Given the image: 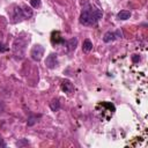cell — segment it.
Segmentation results:
<instances>
[{
	"instance_id": "obj_1",
	"label": "cell",
	"mask_w": 148,
	"mask_h": 148,
	"mask_svg": "<svg viewBox=\"0 0 148 148\" xmlns=\"http://www.w3.org/2000/svg\"><path fill=\"white\" fill-rule=\"evenodd\" d=\"M103 16L102 10L99 9H94V8H88L84 9L81 15H80V23L83 25H94L96 24Z\"/></svg>"
},
{
	"instance_id": "obj_2",
	"label": "cell",
	"mask_w": 148,
	"mask_h": 148,
	"mask_svg": "<svg viewBox=\"0 0 148 148\" xmlns=\"http://www.w3.org/2000/svg\"><path fill=\"white\" fill-rule=\"evenodd\" d=\"M25 44H27V42L22 38H16L13 44V52L20 59L23 58V56L25 53Z\"/></svg>"
},
{
	"instance_id": "obj_3",
	"label": "cell",
	"mask_w": 148,
	"mask_h": 148,
	"mask_svg": "<svg viewBox=\"0 0 148 148\" xmlns=\"http://www.w3.org/2000/svg\"><path fill=\"white\" fill-rule=\"evenodd\" d=\"M43 54H44V47H43L42 45H39V44L34 45V47H32L31 51H30V56H31V58H32L35 61H39V60L42 59Z\"/></svg>"
},
{
	"instance_id": "obj_4",
	"label": "cell",
	"mask_w": 148,
	"mask_h": 148,
	"mask_svg": "<svg viewBox=\"0 0 148 148\" xmlns=\"http://www.w3.org/2000/svg\"><path fill=\"white\" fill-rule=\"evenodd\" d=\"M12 18H13V22H20L22 20H24V14H23V10L21 7H15L12 12Z\"/></svg>"
},
{
	"instance_id": "obj_5",
	"label": "cell",
	"mask_w": 148,
	"mask_h": 148,
	"mask_svg": "<svg viewBox=\"0 0 148 148\" xmlns=\"http://www.w3.org/2000/svg\"><path fill=\"white\" fill-rule=\"evenodd\" d=\"M45 65L46 67L49 68H54L57 67L58 65V57H57V53H50L45 60Z\"/></svg>"
},
{
	"instance_id": "obj_6",
	"label": "cell",
	"mask_w": 148,
	"mask_h": 148,
	"mask_svg": "<svg viewBox=\"0 0 148 148\" xmlns=\"http://www.w3.org/2000/svg\"><path fill=\"white\" fill-rule=\"evenodd\" d=\"M61 89H62V91H65L67 94L74 92V86L69 80H64L61 82Z\"/></svg>"
},
{
	"instance_id": "obj_7",
	"label": "cell",
	"mask_w": 148,
	"mask_h": 148,
	"mask_svg": "<svg viewBox=\"0 0 148 148\" xmlns=\"http://www.w3.org/2000/svg\"><path fill=\"white\" fill-rule=\"evenodd\" d=\"M119 34H121V32H119V31H117V32H113V31H108V32H105L104 34V36H103V40L105 42V43H110V42H113L117 37H118V35Z\"/></svg>"
},
{
	"instance_id": "obj_8",
	"label": "cell",
	"mask_w": 148,
	"mask_h": 148,
	"mask_svg": "<svg viewBox=\"0 0 148 148\" xmlns=\"http://www.w3.org/2000/svg\"><path fill=\"white\" fill-rule=\"evenodd\" d=\"M117 17L119 20H127L131 17V12L130 10H120L118 14H117Z\"/></svg>"
},
{
	"instance_id": "obj_9",
	"label": "cell",
	"mask_w": 148,
	"mask_h": 148,
	"mask_svg": "<svg viewBox=\"0 0 148 148\" xmlns=\"http://www.w3.org/2000/svg\"><path fill=\"white\" fill-rule=\"evenodd\" d=\"M82 49L84 52H90L92 50V43L90 39H84L83 40V45H82Z\"/></svg>"
},
{
	"instance_id": "obj_10",
	"label": "cell",
	"mask_w": 148,
	"mask_h": 148,
	"mask_svg": "<svg viewBox=\"0 0 148 148\" xmlns=\"http://www.w3.org/2000/svg\"><path fill=\"white\" fill-rule=\"evenodd\" d=\"M76 44H77V38H71L69 40L66 42V45L68 46V50L72 51L76 47Z\"/></svg>"
},
{
	"instance_id": "obj_11",
	"label": "cell",
	"mask_w": 148,
	"mask_h": 148,
	"mask_svg": "<svg viewBox=\"0 0 148 148\" xmlns=\"http://www.w3.org/2000/svg\"><path fill=\"white\" fill-rule=\"evenodd\" d=\"M51 39H52L53 43H60V42H62V38H61L59 31H53V32H52V38H51Z\"/></svg>"
},
{
	"instance_id": "obj_12",
	"label": "cell",
	"mask_w": 148,
	"mask_h": 148,
	"mask_svg": "<svg viewBox=\"0 0 148 148\" xmlns=\"http://www.w3.org/2000/svg\"><path fill=\"white\" fill-rule=\"evenodd\" d=\"M50 108H51L52 111H58L60 109V102H59V99H53L50 103Z\"/></svg>"
},
{
	"instance_id": "obj_13",
	"label": "cell",
	"mask_w": 148,
	"mask_h": 148,
	"mask_svg": "<svg viewBox=\"0 0 148 148\" xmlns=\"http://www.w3.org/2000/svg\"><path fill=\"white\" fill-rule=\"evenodd\" d=\"M22 10H23V14H24V17H25V18H29V17L32 16V9H31L30 7L24 6V7L22 8Z\"/></svg>"
},
{
	"instance_id": "obj_14",
	"label": "cell",
	"mask_w": 148,
	"mask_h": 148,
	"mask_svg": "<svg viewBox=\"0 0 148 148\" xmlns=\"http://www.w3.org/2000/svg\"><path fill=\"white\" fill-rule=\"evenodd\" d=\"M28 145H29V141L25 140V139H21L16 142V146H18V147H24V146H28Z\"/></svg>"
},
{
	"instance_id": "obj_15",
	"label": "cell",
	"mask_w": 148,
	"mask_h": 148,
	"mask_svg": "<svg viewBox=\"0 0 148 148\" xmlns=\"http://www.w3.org/2000/svg\"><path fill=\"white\" fill-rule=\"evenodd\" d=\"M36 121H37V117H36V116H31V117H29V119H28V125H29V126H32Z\"/></svg>"
},
{
	"instance_id": "obj_16",
	"label": "cell",
	"mask_w": 148,
	"mask_h": 148,
	"mask_svg": "<svg viewBox=\"0 0 148 148\" xmlns=\"http://www.w3.org/2000/svg\"><path fill=\"white\" fill-rule=\"evenodd\" d=\"M30 5H31L34 8L40 7V0H30Z\"/></svg>"
},
{
	"instance_id": "obj_17",
	"label": "cell",
	"mask_w": 148,
	"mask_h": 148,
	"mask_svg": "<svg viewBox=\"0 0 148 148\" xmlns=\"http://www.w3.org/2000/svg\"><path fill=\"white\" fill-rule=\"evenodd\" d=\"M132 61H133V62L140 61V56H139V54H133V56H132Z\"/></svg>"
},
{
	"instance_id": "obj_18",
	"label": "cell",
	"mask_w": 148,
	"mask_h": 148,
	"mask_svg": "<svg viewBox=\"0 0 148 148\" xmlns=\"http://www.w3.org/2000/svg\"><path fill=\"white\" fill-rule=\"evenodd\" d=\"M8 50V47L7 46H5L2 43H0V52H6Z\"/></svg>"
},
{
	"instance_id": "obj_19",
	"label": "cell",
	"mask_w": 148,
	"mask_h": 148,
	"mask_svg": "<svg viewBox=\"0 0 148 148\" xmlns=\"http://www.w3.org/2000/svg\"><path fill=\"white\" fill-rule=\"evenodd\" d=\"M3 108H5V106H3V103H2L1 101H0V113H1L2 111H3Z\"/></svg>"
},
{
	"instance_id": "obj_20",
	"label": "cell",
	"mask_w": 148,
	"mask_h": 148,
	"mask_svg": "<svg viewBox=\"0 0 148 148\" xmlns=\"http://www.w3.org/2000/svg\"><path fill=\"white\" fill-rule=\"evenodd\" d=\"M0 147H5V143H3L2 139H1V136H0Z\"/></svg>"
}]
</instances>
